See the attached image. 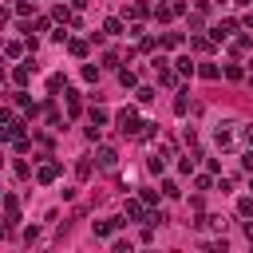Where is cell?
Returning <instances> with one entry per match:
<instances>
[{"label":"cell","instance_id":"6da1fadb","mask_svg":"<svg viewBox=\"0 0 253 253\" xmlns=\"http://www.w3.org/2000/svg\"><path fill=\"white\" fill-rule=\"evenodd\" d=\"M115 123H119V131H123V135H139V126H143V123H139V115H135L131 107L119 111V119H115Z\"/></svg>","mask_w":253,"mask_h":253},{"label":"cell","instance_id":"7a4b0ae2","mask_svg":"<svg viewBox=\"0 0 253 253\" xmlns=\"http://www.w3.org/2000/svg\"><path fill=\"white\" fill-rule=\"evenodd\" d=\"M115 163H119V154H115L111 146H99V154H95V166H99V170H115Z\"/></svg>","mask_w":253,"mask_h":253},{"label":"cell","instance_id":"3957f363","mask_svg":"<svg viewBox=\"0 0 253 253\" xmlns=\"http://www.w3.org/2000/svg\"><path fill=\"white\" fill-rule=\"evenodd\" d=\"M123 214H126V217H135V221H146V202H139V198H131V202H126V206H123Z\"/></svg>","mask_w":253,"mask_h":253},{"label":"cell","instance_id":"277c9868","mask_svg":"<svg viewBox=\"0 0 253 253\" xmlns=\"http://www.w3.org/2000/svg\"><path fill=\"white\" fill-rule=\"evenodd\" d=\"M36 178H40V186H52V182H55V178H59V163H44V166H40V174H36Z\"/></svg>","mask_w":253,"mask_h":253},{"label":"cell","instance_id":"5b68a950","mask_svg":"<svg viewBox=\"0 0 253 253\" xmlns=\"http://www.w3.org/2000/svg\"><path fill=\"white\" fill-rule=\"evenodd\" d=\"M217 146H221V150L234 146V131H230V126H217Z\"/></svg>","mask_w":253,"mask_h":253},{"label":"cell","instance_id":"8992f818","mask_svg":"<svg viewBox=\"0 0 253 253\" xmlns=\"http://www.w3.org/2000/svg\"><path fill=\"white\" fill-rule=\"evenodd\" d=\"M4 214H8V221H16V217H20V202H16L12 194H4Z\"/></svg>","mask_w":253,"mask_h":253},{"label":"cell","instance_id":"52a82bcc","mask_svg":"<svg viewBox=\"0 0 253 253\" xmlns=\"http://www.w3.org/2000/svg\"><path fill=\"white\" fill-rule=\"evenodd\" d=\"M234 28H237L234 20H221V24L214 28V40H226V36H230V32H234Z\"/></svg>","mask_w":253,"mask_h":253},{"label":"cell","instance_id":"ba28073f","mask_svg":"<svg viewBox=\"0 0 253 253\" xmlns=\"http://www.w3.org/2000/svg\"><path fill=\"white\" fill-rule=\"evenodd\" d=\"M103 32H107V36H123V20H115V16H111V20L103 24Z\"/></svg>","mask_w":253,"mask_h":253},{"label":"cell","instance_id":"9c48e42d","mask_svg":"<svg viewBox=\"0 0 253 253\" xmlns=\"http://www.w3.org/2000/svg\"><path fill=\"white\" fill-rule=\"evenodd\" d=\"M194 163H198V154H186L182 163H178V170H182V174H190V170H194Z\"/></svg>","mask_w":253,"mask_h":253},{"label":"cell","instance_id":"30bf717a","mask_svg":"<svg viewBox=\"0 0 253 253\" xmlns=\"http://www.w3.org/2000/svg\"><path fill=\"white\" fill-rule=\"evenodd\" d=\"M68 48H72V55H79V59L87 55V44H83V40H68Z\"/></svg>","mask_w":253,"mask_h":253},{"label":"cell","instance_id":"8fae6325","mask_svg":"<svg viewBox=\"0 0 253 253\" xmlns=\"http://www.w3.org/2000/svg\"><path fill=\"white\" fill-rule=\"evenodd\" d=\"M237 214H241V217H253V198H241V202H237Z\"/></svg>","mask_w":253,"mask_h":253},{"label":"cell","instance_id":"7c38bea8","mask_svg":"<svg viewBox=\"0 0 253 253\" xmlns=\"http://www.w3.org/2000/svg\"><path fill=\"white\" fill-rule=\"evenodd\" d=\"M91 123L103 126V123H107V111H103V107H91Z\"/></svg>","mask_w":253,"mask_h":253},{"label":"cell","instance_id":"4fadbf2b","mask_svg":"<svg viewBox=\"0 0 253 253\" xmlns=\"http://www.w3.org/2000/svg\"><path fill=\"white\" fill-rule=\"evenodd\" d=\"M178 44H182L178 32H166V36H163V48H178Z\"/></svg>","mask_w":253,"mask_h":253},{"label":"cell","instance_id":"5bb4252c","mask_svg":"<svg viewBox=\"0 0 253 253\" xmlns=\"http://www.w3.org/2000/svg\"><path fill=\"white\" fill-rule=\"evenodd\" d=\"M68 115H79V95L68 91Z\"/></svg>","mask_w":253,"mask_h":253},{"label":"cell","instance_id":"9a60e30c","mask_svg":"<svg viewBox=\"0 0 253 253\" xmlns=\"http://www.w3.org/2000/svg\"><path fill=\"white\" fill-rule=\"evenodd\" d=\"M174 111H178V115H186V111H190V99H186V91H182L178 99H174Z\"/></svg>","mask_w":253,"mask_h":253},{"label":"cell","instance_id":"2e32d148","mask_svg":"<svg viewBox=\"0 0 253 253\" xmlns=\"http://www.w3.org/2000/svg\"><path fill=\"white\" fill-rule=\"evenodd\" d=\"M75 174H79V178H91V163H87V158H79V163H75Z\"/></svg>","mask_w":253,"mask_h":253},{"label":"cell","instance_id":"e0dca14e","mask_svg":"<svg viewBox=\"0 0 253 253\" xmlns=\"http://www.w3.org/2000/svg\"><path fill=\"white\" fill-rule=\"evenodd\" d=\"M28 75H32V68H28V63H20V68H16V83H28Z\"/></svg>","mask_w":253,"mask_h":253},{"label":"cell","instance_id":"ac0fdd59","mask_svg":"<svg viewBox=\"0 0 253 253\" xmlns=\"http://www.w3.org/2000/svg\"><path fill=\"white\" fill-rule=\"evenodd\" d=\"M83 79H99V63H87V68H83Z\"/></svg>","mask_w":253,"mask_h":253},{"label":"cell","instance_id":"d6986e66","mask_svg":"<svg viewBox=\"0 0 253 253\" xmlns=\"http://www.w3.org/2000/svg\"><path fill=\"white\" fill-rule=\"evenodd\" d=\"M198 72H202L206 79H217V68H214V63H202V68H198Z\"/></svg>","mask_w":253,"mask_h":253},{"label":"cell","instance_id":"ffe728a7","mask_svg":"<svg viewBox=\"0 0 253 253\" xmlns=\"http://www.w3.org/2000/svg\"><path fill=\"white\" fill-rule=\"evenodd\" d=\"M241 143H245V146H253V126H241Z\"/></svg>","mask_w":253,"mask_h":253},{"label":"cell","instance_id":"44dd1931","mask_svg":"<svg viewBox=\"0 0 253 253\" xmlns=\"http://www.w3.org/2000/svg\"><path fill=\"white\" fill-rule=\"evenodd\" d=\"M241 166H245V170H253V150H245V154H241Z\"/></svg>","mask_w":253,"mask_h":253},{"label":"cell","instance_id":"7402d4cb","mask_svg":"<svg viewBox=\"0 0 253 253\" xmlns=\"http://www.w3.org/2000/svg\"><path fill=\"white\" fill-rule=\"evenodd\" d=\"M8 24V8H0V28H4Z\"/></svg>","mask_w":253,"mask_h":253},{"label":"cell","instance_id":"603a6c76","mask_svg":"<svg viewBox=\"0 0 253 253\" xmlns=\"http://www.w3.org/2000/svg\"><path fill=\"white\" fill-rule=\"evenodd\" d=\"M234 4H253V0H234Z\"/></svg>","mask_w":253,"mask_h":253},{"label":"cell","instance_id":"cb8c5ba5","mask_svg":"<svg viewBox=\"0 0 253 253\" xmlns=\"http://www.w3.org/2000/svg\"><path fill=\"white\" fill-rule=\"evenodd\" d=\"M245 24H253V12H249V16H245Z\"/></svg>","mask_w":253,"mask_h":253},{"label":"cell","instance_id":"d4e9b609","mask_svg":"<svg viewBox=\"0 0 253 253\" xmlns=\"http://www.w3.org/2000/svg\"><path fill=\"white\" fill-rule=\"evenodd\" d=\"M0 79H4V68H0Z\"/></svg>","mask_w":253,"mask_h":253},{"label":"cell","instance_id":"484cf974","mask_svg":"<svg viewBox=\"0 0 253 253\" xmlns=\"http://www.w3.org/2000/svg\"><path fill=\"white\" fill-rule=\"evenodd\" d=\"M0 198H4V190H0Z\"/></svg>","mask_w":253,"mask_h":253}]
</instances>
